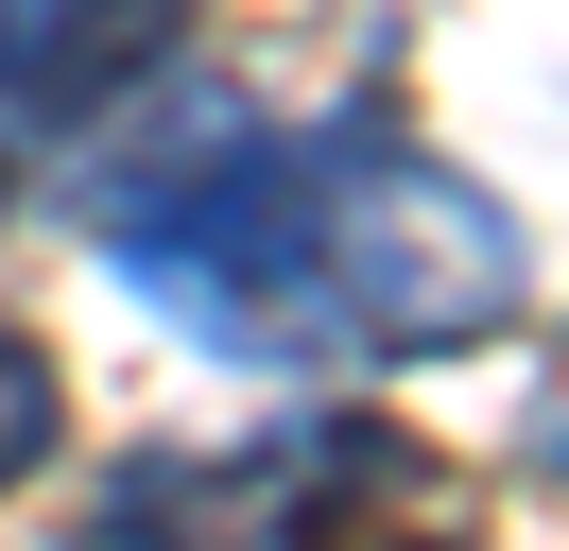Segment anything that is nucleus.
<instances>
[{
	"label": "nucleus",
	"instance_id": "obj_3",
	"mask_svg": "<svg viewBox=\"0 0 569 551\" xmlns=\"http://www.w3.org/2000/svg\"><path fill=\"white\" fill-rule=\"evenodd\" d=\"M518 310V224L397 121H328V362H449Z\"/></svg>",
	"mask_w": 569,
	"mask_h": 551
},
{
	"label": "nucleus",
	"instance_id": "obj_1",
	"mask_svg": "<svg viewBox=\"0 0 569 551\" xmlns=\"http://www.w3.org/2000/svg\"><path fill=\"white\" fill-rule=\"evenodd\" d=\"M70 224L173 310L190 344L259 379H311L328 362V138H277L242 87L208 103H156L139 138L70 172Z\"/></svg>",
	"mask_w": 569,
	"mask_h": 551
},
{
	"label": "nucleus",
	"instance_id": "obj_5",
	"mask_svg": "<svg viewBox=\"0 0 569 551\" xmlns=\"http://www.w3.org/2000/svg\"><path fill=\"white\" fill-rule=\"evenodd\" d=\"M52 448H70V379H52V344H36V328H0V500L36 482Z\"/></svg>",
	"mask_w": 569,
	"mask_h": 551
},
{
	"label": "nucleus",
	"instance_id": "obj_6",
	"mask_svg": "<svg viewBox=\"0 0 569 551\" xmlns=\"http://www.w3.org/2000/svg\"><path fill=\"white\" fill-rule=\"evenodd\" d=\"M0 207H18V156H0Z\"/></svg>",
	"mask_w": 569,
	"mask_h": 551
},
{
	"label": "nucleus",
	"instance_id": "obj_4",
	"mask_svg": "<svg viewBox=\"0 0 569 551\" xmlns=\"http://www.w3.org/2000/svg\"><path fill=\"white\" fill-rule=\"evenodd\" d=\"M173 34H190V0H0V121H36V138L121 121L173 69Z\"/></svg>",
	"mask_w": 569,
	"mask_h": 551
},
{
	"label": "nucleus",
	"instance_id": "obj_7",
	"mask_svg": "<svg viewBox=\"0 0 569 551\" xmlns=\"http://www.w3.org/2000/svg\"><path fill=\"white\" fill-rule=\"evenodd\" d=\"M552 465H569V431H552Z\"/></svg>",
	"mask_w": 569,
	"mask_h": 551
},
{
	"label": "nucleus",
	"instance_id": "obj_2",
	"mask_svg": "<svg viewBox=\"0 0 569 551\" xmlns=\"http://www.w3.org/2000/svg\"><path fill=\"white\" fill-rule=\"evenodd\" d=\"M415 500L431 448L397 413H277L242 448H139L70 551H380Z\"/></svg>",
	"mask_w": 569,
	"mask_h": 551
}]
</instances>
